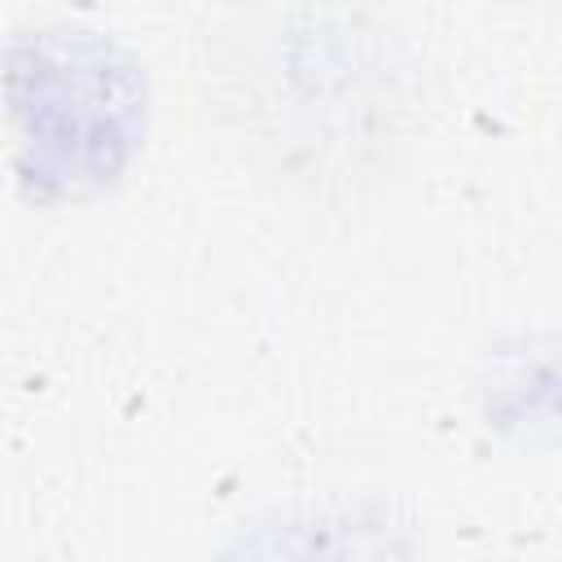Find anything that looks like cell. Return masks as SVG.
Listing matches in <instances>:
<instances>
[]
</instances>
